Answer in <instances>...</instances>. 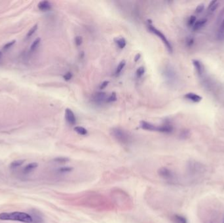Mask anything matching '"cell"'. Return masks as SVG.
I'll use <instances>...</instances> for the list:
<instances>
[{
  "instance_id": "cell-1",
  "label": "cell",
  "mask_w": 224,
  "mask_h": 223,
  "mask_svg": "<svg viewBox=\"0 0 224 223\" xmlns=\"http://www.w3.org/2000/svg\"><path fill=\"white\" fill-rule=\"evenodd\" d=\"M207 169L204 164L195 160H190L187 165V172L188 175L193 179L198 180L206 173Z\"/></svg>"
},
{
  "instance_id": "cell-2",
  "label": "cell",
  "mask_w": 224,
  "mask_h": 223,
  "mask_svg": "<svg viewBox=\"0 0 224 223\" xmlns=\"http://www.w3.org/2000/svg\"><path fill=\"white\" fill-rule=\"evenodd\" d=\"M0 219L3 221H15L25 223H31L33 219L31 215L23 212L15 211L12 213H2L0 214Z\"/></svg>"
},
{
  "instance_id": "cell-3",
  "label": "cell",
  "mask_w": 224,
  "mask_h": 223,
  "mask_svg": "<svg viewBox=\"0 0 224 223\" xmlns=\"http://www.w3.org/2000/svg\"><path fill=\"white\" fill-rule=\"evenodd\" d=\"M113 138L122 144H128L131 141V136L120 128H113L111 130Z\"/></svg>"
},
{
  "instance_id": "cell-4",
  "label": "cell",
  "mask_w": 224,
  "mask_h": 223,
  "mask_svg": "<svg viewBox=\"0 0 224 223\" xmlns=\"http://www.w3.org/2000/svg\"><path fill=\"white\" fill-rule=\"evenodd\" d=\"M148 28H149V31H150L152 33H154V34H155L159 38L161 39L162 42L163 43L164 45H165L167 51L170 53H172L173 52V48H172V46L171 42L169 41L168 39L167 38V37L165 36V35L163 33L161 32L160 30H159L158 29L156 28L155 27H154L153 26H152L151 24L148 25Z\"/></svg>"
},
{
  "instance_id": "cell-5",
  "label": "cell",
  "mask_w": 224,
  "mask_h": 223,
  "mask_svg": "<svg viewBox=\"0 0 224 223\" xmlns=\"http://www.w3.org/2000/svg\"><path fill=\"white\" fill-rule=\"evenodd\" d=\"M164 75L167 83L169 85H174L177 83L178 75L174 67L171 65H167L164 70Z\"/></svg>"
},
{
  "instance_id": "cell-6",
  "label": "cell",
  "mask_w": 224,
  "mask_h": 223,
  "mask_svg": "<svg viewBox=\"0 0 224 223\" xmlns=\"http://www.w3.org/2000/svg\"><path fill=\"white\" fill-rule=\"evenodd\" d=\"M157 173L160 177L168 181L172 180L174 178V174L172 171L167 167H162L159 168Z\"/></svg>"
},
{
  "instance_id": "cell-7",
  "label": "cell",
  "mask_w": 224,
  "mask_h": 223,
  "mask_svg": "<svg viewBox=\"0 0 224 223\" xmlns=\"http://www.w3.org/2000/svg\"><path fill=\"white\" fill-rule=\"evenodd\" d=\"M192 64L195 68L197 75V76L199 78L202 79L203 77H204V73H205V69L204 67H203L202 64L198 60H193Z\"/></svg>"
},
{
  "instance_id": "cell-8",
  "label": "cell",
  "mask_w": 224,
  "mask_h": 223,
  "mask_svg": "<svg viewBox=\"0 0 224 223\" xmlns=\"http://www.w3.org/2000/svg\"><path fill=\"white\" fill-rule=\"evenodd\" d=\"M184 98L189 101H191L192 103L195 104H198L202 101V98L199 94L193 93V92H189L186 94L184 95Z\"/></svg>"
},
{
  "instance_id": "cell-9",
  "label": "cell",
  "mask_w": 224,
  "mask_h": 223,
  "mask_svg": "<svg viewBox=\"0 0 224 223\" xmlns=\"http://www.w3.org/2000/svg\"><path fill=\"white\" fill-rule=\"evenodd\" d=\"M65 119L67 123L71 126H73L76 123V117L75 116V114L68 108L65 111Z\"/></svg>"
},
{
  "instance_id": "cell-10",
  "label": "cell",
  "mask_w": 224,
  "mask_h": 223,
  "mask_svg": "<svg viewBox=\"0 0 224 223\" xmlns=\"http://www.w3.org/2000/svg\"><path fill=\"white\" fill-rule=\"evenodd\" d=\"M107 98L106 93L100 92L94 94L92 98V101L96 104H102L104 101H106Z\"/></svg>"
},
{
  "instance_id": "cell-11",
  "label": "cell",
  "mask_w": 224,
  "mask_h": 223,
  "mask_svg": "<svg viewBox=\"0 0 224 223\" xmlns=\"http://www.w3.org/2000/svg\"><path fill=\"white\" fill-rule=\"evenodd\" d=\"M208 20L205 18H201L199 19L196 21L195 24H194L193 27L192 28V30L193 32H198L200 31L201 30H202L204 27L206 26Z\"/></svg>"
},
{
  "instance_id": "cell-12",
  "label": "cell",
  "mask_w": 224,
  "mask_h": 223,
  "mask_svg": "<svg viewBox=\"0 0 224 223\" xmlns=\"http://www.w3.org/2000/svg\"><path fill=\"white\" fill-rule=\"evenodd\" d=\"M174 130V127L171 124H165L161 126H157V132H161V133H171Z\"/></svg>"
},
{
  "instance_id": "cell-13",
  "label": "cell",
  "mask_w": 224,
  "mask_h": 223,
  "mask_svg": "<svg viewBox=\"0 0 224 223\" xmlns=\"http://www.w3.org/2000/svg\"><path fill=\"white\" fill-rule=\"evenodd\" d=\"M140 127L145 130L148 131H156L157 132V126H155L150 123H148L146 121H141L140 122Z\"/></svg>"
},
{
  "instance_id": "cell-14",
  "label": "cell",
  "mask_w": 224,
  "mask_h": 223,
  "mask_svg": "<svg viewBox=\"0 0 224 223\" xmlns=\"http://www.w3.org/2000/svg\"><path fill=\"white\" fill-rule=\"evenodd\" d=\"M219 2L218 1H212L210 3L207 8V15H211L214 12V11L218 7Z\"/></svg>"
},
{
  "instance_id": "cell-15",
  "label": "cell",
  "mask_w": 224,
  "mask_h": 223,
  "mask_svg": "<svg viewBox=\"0 0 224 223\" xmlns=\"http://www.w3.org/2000/svg\"><path fill=\"white\" fill-rule=\"evenodd\" d=\"M37 7H38L39 9L41 11H49L51 9L52 5L48 1H42V2H40L38 3Z\"/></svg>"
},
{
  "instance_id": "cell-16",
  "label": "cell",
  "mask_w": 224,
  "mask_h": 223,
  "mask_svg": "<svg viewBox=\"0 0 224 223\" xmlns=\"http://www.w3.org/2000/svg\"><path fill=\"white\" fill-rule=\"evenodd\" d=\"M217 38L220 41L224 40V18L223 19L218 28V33H217Z\"/></svg>"
},
{
  "instance_id": "cell-17",
  "label": "cell",
  "mask_w": 224,
  "mask_h": 223,
  "mask_svg": "<svg viewBox=\"0 0 224 223\" xmlns=\"http://www.w3.org/2000/svg\"><path fill=\"white\" fill-rule=\"evenodd\" d=\"M172 220L174 223H188L187 220L185 217L178 214L172 216Z\"/></svg>"
},
{
  "instance_id": "cell-18",
  "label": "cell",
  "mask_w": 224,
  "mask_h": 223,
  "mask_svg": "<svg viewBox=\"0 0 224 223\" xmlns=\"http://www.w3.org/2000/svg\"><path fill=\"white\" fill-rule=\"evenodd\" d=\"M115 43L121 49H123L127 45V41L125 38L119 37L115 39Z\"/></svg>"
},
{
  "instance_id": "cell-19",
  "label": "cell",
  "mask_w": 224,
  "mask_h": 223,
  "mask_svg": "<svg viewBox=\"0 0 224 223\" xmlns=\"http://www.w3.org/2000/svg\"><path fill=\"white\" fill-rule=\"evenodd\" d=\"M195 43V39L193 36H188L186 37L185 43L187 48H192Z\"/></svg>"
},
{
  "instance_id": "cell-20",
  "label": "cell",
  "mask_w": 224,
  "mask_h": 223,
  "mask_svg": "<svg viewBox=\"0 0 224 223\" xmlns=\"http://www.w3.org/2000/svg\"><path fill=\"white\" fill-rule=\"evenodd\" d=\"M197 20V17L196 16H195L193 15L190 16L188 18L187 21V26L188 28L192 29V28L193 27L194 24H195Z\"/></svg>"
},
{
  "instance_id": "cell-21",
  "label": "cell",
  "mask_w": 224,
  "mask_h": 223,
  "mask_svg": "<svg viewBox=\"0 0 224 223\" xmlns=\"http://www.w3.org/2000/svg\"><path fill=\"white\" fill-rule=\"evenodd\" d=\"M126 65V62L125 60H122L121 62L119 64V65H117L116 70H115V74L116 76H119L120 75V73H121V71H123V70L124 69V67Z\"/></svg>"
},
{
  "instance_id": "cell-22",
  "label": "cell",
  "mask_w": 224,
  "mask_h": 223,
  "mask_svg": "<svg viewBox=\"0 0 224 223\" xmlns=\"http://www.w3.org/2000/svg\"><path fill=\"white\" fill-rule=\"evenodd\" d=\"M37 166H38V164L35 163V162H33V163L28 164V165H26L25 166V167L24 169V173H29L31 171L34 170V169H36Z\"/></svg>"
},
{
  "instance_id": "cell-23",
  "label": "cell",
  "mask_w": 224,
  "mask_h": 223,
  "mask_svg": "<svg viewBox=\"0 0 224 223\" xmlns=\"http://www.w3.org/2000/svg\"><path fill=\"white\" fill-rule=\"evenodd\" d=\"M74 130L78 134L81 135V136H85L88 133L87 129H85L84 127L82 126H76L74 128Z\"/></svg>"
},
{
  "instance_id": "cell-24",
  "label": "cell",
  "mask_w": 224,
  "mask_h": 223,
  "mask_svg": "<svg viewBox=\"0 0 224 223\" xmlns=\"http://www.w3.org/2000/svg\"><path fill=\"white\" fill-rule=\"evenodd\" d=\"M25 162V160H15L13 161L12 163L10 164V167L12 169H14L16 167H18L19 166H20L21 165H22Z\"/></svg>"
},
{
  "instance_id": "cell-25",
  "label": "cell",
  "mask_w": 224,
  "mask_h": 223,
  "mask_svg": "<svg viewBox=\"0 0 224 223\" xmlns=\"http://www.w3.org/2000/svg\"><path fill=\"white\" fill-rule=\"evenodd\" d=\"M40 41H41L40 38H37L36 39H35L34 41L33 42V43L30 46V51L32 52L36 51V49L37 48L39 43H40Z\"/></svg>"
},
{
  "instance_id": "cell-26",
  "label": "cell",
  "mask_w": 224,
  "mask_h": 223,
  "mask_svg": "<svg viewBox=\"0 0 224 223\" xmlns=\"http://www.w3.org/2000/svg\"><path fill=\"white\" fill-rule=\"evenodd\" d=\"M117 99V98L116 94H115V92H113L110 94L109 96L107 97V98L106 99V102L107 103H113V102H115V101H116Z\"/></svg>"
},
{
  "instance_id": "cell-27",
  "label": "cell",
  "mask_w": 224,
  "mask_h": 223,
  "mask_svg": "<svg viewBox=\"0 0 224 223\" xmlns=\"http://www.w3.org/2000/svg\"><path fill=\"white\" fill-rule=\"evenodd\" d=\"M144 73H145L144 67L141 66V67H138V68L137 69V72H136V74H137V77L138 78H140V77H142V76L144 75Z\"/></svg>"
},
{
  "instance_id": "cell-28",
  "label": "cell",
  "mask_w": 224,
  "mask_h": 223,
  "mask_svg": "<svg viewBox=\"0 0 224 223\" xmlns=\"http://www.w3.org/2000/svg\"><path fill=\"white\" fill-rule=\"evenodd\" d=\"M205 10V4L201 3L199 4L195 9V13L196 14H201Z\"/></svg>"
},
{
  "instance_id": "cell-29",
  "label": "cell",
  "mask_w": 224,
  "mask_h": 223,
  "mask_svg": "<svg viewBox=\"0 0 224 223\" xmlns=\"http://www.w3.org/2000/svg\"><path fill=\"white\" fill-rule=\"evenodd\" d=\"M54 161L58 162V163H66V162H69L70 159L67 157H58L54 159Z\"/></svg>"
},
{
  "instance_id": "cell-30",
  "label": "cell",
  "mask_w": 224,
  "mask_h": 223,
  "mask_svg": "<svg viewBox=\"0 0 224 223\" xmlns=\"http://www.w3.org/2000/svg\"><path fill=\"white\" fill-rule=\"evenodd\" d=\"M72 170H73V167H68V166L62 167H60V169H58V171L60 173H67V172H72Z\"/></svg>"
},
{
  "instance_id": "cell-31",
  "label": "cell",
  "mask_w": 224,
  "mask_h": 223,
  "mask_svg": "<svg viewBox=\"0 0 224 223\" xmlns=\"http://www.w3.org/2000/svg\"><path fill=\"white\" fill-rule=\"evenodd\" d=\"M37 29V24H35V25L33 26L32 27V28L29 30V32H28V34H27V36H26L27 38L30 37L33 34V33H34L36 32Z\"/></svg>"
},
{
  "instance_id": "cell-32",
  "label": "cell",
  "mask_w": 224,
  "mask_h": 223,
  "mask_svg": "<svg viewBox=\"0 0 224 223\" xmlns=\"http://www.w3.org/2000/svg\"><path fill=\"white\" fill-rule=\"evenodd\" d=\"M75 42H76V45L77 46H79L81 45L83 43V39L82 37L81 36H76V38H75Z\"/></svg>"
},
{
  "instance_id": "cell-33",
  "label": "cell",
  "mask_w": 224,
  "mask_h": 223,
  "mask_svg": "<svg viewBox=\"0 0 224 223\" xmlns=\"http://www.w3.org/2000/svg\"><path fill=\"white\" fill-rule=\"evenodd\" d=\"M72 77H73V75H72V72H67L65 74V75H64L63 77H64V79L66 81H69V80H70L72 79Z\"/></svg>"
},
{
  "instance_id": "cell-34",
  "label": "cell",
  "mask_w": 224,
  "mask_h": 223,
  "mask_svg": "<svg viewBox=\"0 0 224 223\" xmlns=\"http://www.w3.org/2000/svg\"><path fill=\"white\" fill-rule=\"evenodd\" d=\"M15 41H11V42L7 43L6 45H5V46H3V49H4V50H7V49H9L10 47H11L13 45L15 44Z\"/></svg>"
},
{
  "instance_id": "cell-35",
  "label": "cell",
  "mask_w": 224,
  "mask_h": 223,
  "mask_svg": "<svg viewBox=\"0 0 224 223\" xmlns=\"http://www.w3.org/2000/svg\"><path fill=\"white\" fill-rule=\"evenodd\" d=\"M108 84H109V81H108V80H105V81H104V82L102 83V84L100 85V89L103 90V89H106V88L107 87V86L108 85Z\"/></svg>"
},
{
  "instance_id": "cell-36",
  "label": "cell",
  "mask_w": 224,
  "mask_h": 223,
  "mask_svg": "<svg viewBox=\"0 0 224 223\" xmlns=\"http://www.w3.org/2000/svg\"><path fill=\"white\" fill-rule=\"evenodd\" d=\"M189 136V132L188 131H183L181 133V136L183 138H187Z\"/></svg>"
},
{
  "instance_id": "cell-37",
  "label": "cell",
  "mask_w": 224,
  "mask_h": 223,
  "mask_svg": "<svg viewBox=\"0 0 224 223\" xmlns=\"http://www.w3.org/2000/svg\"><path fill=\"white\" fill-rule=\"evenodd\" d=\"M140 57H141V55H140V54H137V55L135 56V58H134V62H138V61L140 60Z\"/></svg>"
},
{
  "instance_id": "cell-38",
  "label": "cell",
  "mask_w": 224,
  "mask_h": 223,
  "mask_svg": "<svg viewBox=\"0 0 224 223\" xmlns=\"http://www.w3.org/2000/svg\"><path fill=\"white\" fill-rule=\"evenodd\" d=\"M2 54L1 52H0V59L2 58Z\"/></svg>"
},
{
  "instance_id": "cell-39",
  "label": "cell",
  "mask_w": 224,
  "mask_h": 223,
  "mask_svg": "<svg viewBox=\"0 0 224 223\" xmlns=\"http://www.w3.org/2000/svg\"><path fill=\"white\" fill-rule=\"evenodd\" d=\"M223 223H224V217H223Z\"/></svg>"
}]
</instances>
